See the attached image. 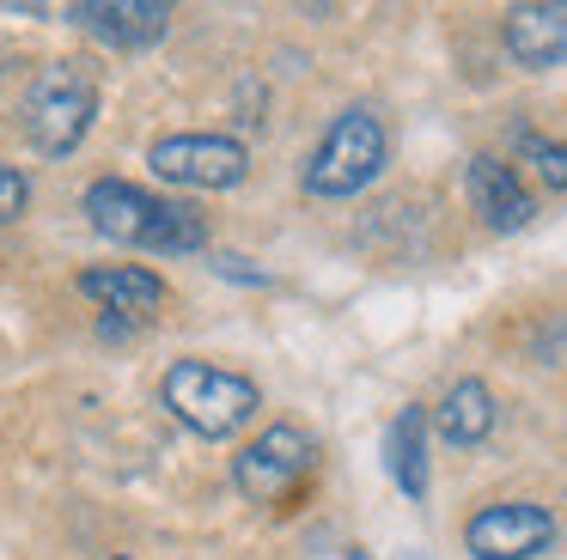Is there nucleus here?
Returning <instances> with one entry per match:
<instances>
[{"label": "nucleus", "mask_w": 567, "mask_h": 560, "mask_svg": "<svg viewBox=\"0 0 567 560\" xmlns=\"http://www.w3.org/2000/svg\"><path fill=\"white\" fill-rule=\"evenodd\" d=\"M92 231L111 243H128V250H147V256H196L208 250V219L202 207L189 201H165V195L141 189L128 177H99L86 183L80 195Z\"/></svg>", "instance_id": "obj_1"}, {"label": "nucleus", "mask_w": 567, "mask_h": 560, "mask_svg": "<svg viewBox=\"0 0 567 560\" xmlns=\"http://www.w3.org/2000/svg\"><path fill=\"white\" fill-rule=\"evenodd\" d=\"M159 396L172 408L177 426H189L196 438H233L238 426L257 421L262 390L250 384L245 372H226L214 360H177L172 372L159 377Z\"/></svg>", "instance_id": "obj_2"}, {"label": "nucleus", "mask_w": 567, "mask_h": 560, "mask_svg": "<svg viewBox=\"0 0 567 560\" xmlns=\"http://www.w3.org/2000/svg\"><path fill=\"white\" fill-rule=\"evenodd\" d=\"M19 122H25V141L43 158H68L92 134V122H99V80H92V68L86 61H50L25 85Z\"/></svg>", "instance_id": "obj_3"}, {"label": "nucleus", "mask_w": 567, "mask_h": 560, "mask_svg": "<svg viewBox=\"0 0 567 560\" xmlns=\"http://www.w3.org/2000/svg\"><path fill=\"white\" fill-rule=\"evenodd\" d=\"M384 158H391V134H384V122L372 116L367 104H348L342 116L323 128V141L311 146L306 195H318V201H348V195H360L372 177H379Z\"/></svg>", "instance_id": "obj_4"}, {"label": "nucleus", "mask_w": 567, "mask_h": 560, "mask_svg": "<svg viewBox=\"0 0 567 560\" xmlns=\"http://www.w3.org/2000/svg\"><path fill=\"white\" fill-rule=\"evenodd\" d=\"M318 469V438L293 421H275L233 457V481L250 506H281L299 494V481Z\"/></svg>", "instance_id": "obj_5"}, {"label": "nucleus", "mask_w": 567, "mask_h": 560, "mask_svg": "<svg viewBox=\"0 0 567 560\" xmlns=\"http://www.w3.org/2000/svg\"><path fill=\"white\" fill-rule=\"evenodd\" d=\"M147 165L177 189H238L250 177V146L233 134H159L147 146Z\"/></svg>", "instance_id": "obj_6"}, {"label": "nucleus", "mask_w": 567, "mask_h": 560, "mask_svg": "<svg viewBox=\"0 0 567 560\" xmlns=\"http://www.w3.org/2000/svg\"><path fill=\"white\" fill-rule=\"evenodd\" d=\"M555 542V511L537 499H494V506L470 511L464 548L476 560H537Z\"/></svg>", "instance_id": "obj_7"}, {"label": "nucleus", "mask_w": 567, "mask_h": 560, "mask_svg": "<svg viewBox=\"0 0 567 560\" xmlns=\"http://www.w3.org/2000/svg\"><path fill=\"white\" fill-rule=\"evenodd\" d=\"M501 49L525 73L567 68V0H525V7H506Z\"/></svg>", "instance_id": "obj_8"}, {"label": "nucleus", "mask_w": 567, "mask_h": 560, "mask_svg": "<svg viewBox=\"0 0 567 560\" xmlns=\"http://www.w3.org/2000/svg\"><path fill=\"white\" fill-rule=\"evenodd\" d=\"M80 292H86L92 304H99L104 317H116V323H147V317L165 311V299H172V287H165V274H153V268L141 262H116V268H86V274L74 280Z\"/></svg>", "instance_id": "obj_9"}, {"label": "nucleus", "mask_w": 567, "mask_h": 560, "mask_svg": "<svg viewBox=\"0 0 567 560\" xmlns=\"http://www.w3.org/2000/svg\"><path fill=\"white\" fill-rule=\"evenodd\" d=\"M464 189H470V207H476V219L488 231H525L530 219H537V201H530V189L518 183V170L506 165V158H494V153L470 158Z\"/></svg>", "instance_id": "obj_10"}, {"label": "nucleus", "mask_w": 567, "mask_h": 560, "mask_svg": "<svg viewBox=\"0 0 567 560\" xmlns=\"http://www.w3.org/2000/svg\"><path fill=\"white\" fill-rule=\"evenodd\" d=\"M74 24L92 31L111 49H153L165 31H172V7L165 0H92V7H74Z\"/></svg>", "instance_id": "obj_11"}, {"label": "nucleus", "mask_w": 567, "mask_h": 560, "mask_svg": "<svg viewBox=\"0 0 567 560\" xmlns=\"http://www.w3.org/2000/svg\"><path fill=\"white\" fill-rule=\"evenodd\" d=\"M494 390L482 384V377H457L452 390L440 396V408H433V426H440L445 445H482V438L494 433Z\"/></svg>", "instance_id": "obj_12"}, {"label": "nucleus", "mask_w": 567, "mask_h": 560, "mask_svg": "<svg viewBox=\"0 0 567 560\" xmlns=\"http://www.w3.org/2000/svg\"><path fill=\"white\" fill-rule=\"evenodd\" d=\"M384 469L409 499H427V408L409 402L391 426H384Z\"/></svg>", "instance_id": "obj_13"}, {"label": "nucleus", "mask_w": 567, "mask_h": 560, "mask_svg": "<svg viewBox=\"0 0 567 560\" xmlns=\"http://www.w3.org/2000/svg\"><path fill=\"white\" fill-rule=\"evenodd\" d=\"M518 153H525V165L543 177V189H561L567 195V141H549V134H518Z\"/></svg>", "instance_id": "obj_14"}, {"label": "nucleus", "mask_w": 567, "mask_h": 560, "mask_svg": "<svg viewBox=\"0 0 567 560\" xmlns=\"http://www.w3.org/2000/svg\"><path fill=\"white\" fill-rule=\"evenodd\" d=\"M25 207H31V177L19 165H7V158H0V226L25 219Z\"/></svg>", "instance_id": "obj_15"}, {"label": "nucleus", "mask_w": 567, "mask_h": 560, "mask_svg": "<svg viewBox=\"0 0 567 560\" xmlns=\"http://www.w3.org/2000/svg\"><path fill=\"white\" fill-rule=\"evenodd\" d=\"M214 268H220L226 280H257V287H269V274H257V268H245V256H214Z\"/></svg>", "instance_id": "obj_16"}, {"label": "nucleus", "mask_w": 567, "mask_h": 560, "mask_svg": "<svg viewBox=\"0 0 567 560\" xmlns=\"http://www.w3.org/2000/svg\"><path fill=\"white\" fill-rule=\"evenodd\" d=\"M348 560H372V554H367V548H348Z\"/></svg>", "instance_id": "obj_17"}]
</instances>
